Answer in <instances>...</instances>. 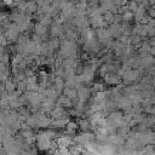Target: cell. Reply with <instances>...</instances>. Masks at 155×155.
Segmentation results:
<instances>
[{
  "instance_id": "6da1fadb",
  "label": "cell",
  "mask_w": 155,
  "mask_h": 155,
  "mask_svg": "<svg viewBox=\"0 0 155 155\" xmlns=\"http://www.w3.org/2000/svg\"><path fill=\"white\" fill-rule=\"evenodd\" d=\"M79 96H80L81 101H84V99L88 96V90H87V88H80V90H79Z\"/></svg>"
}]
</instances>
